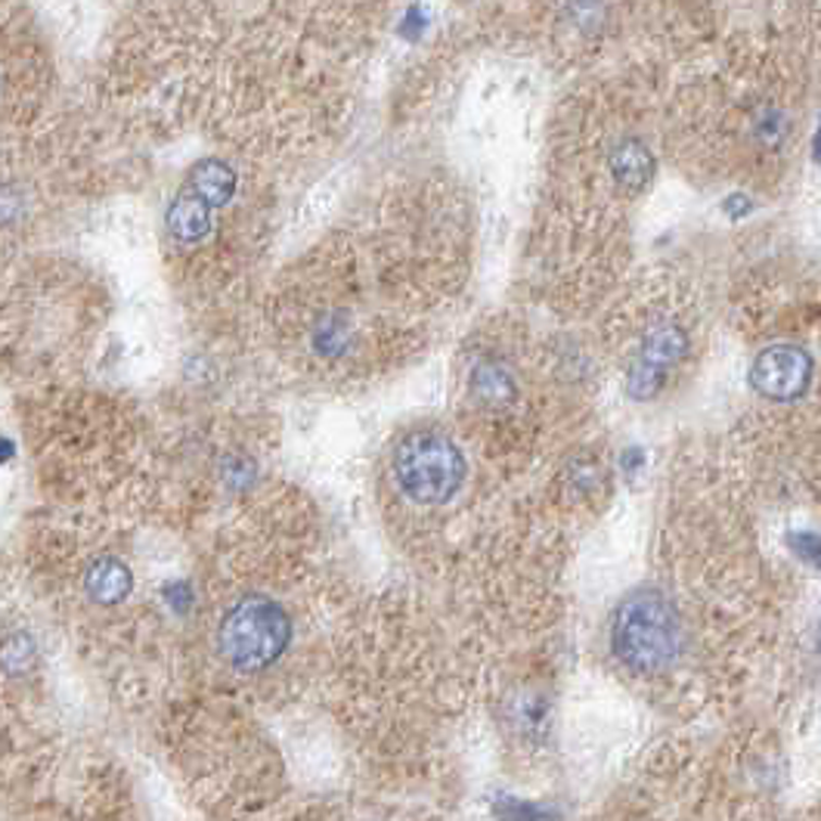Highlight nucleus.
Instances as JSON below:
<instances>
[{"mask_svg": "<svg viewBox=\"0 0 821 821\" xmlns=\"http://www.w3.org/2000/svg\"><path fill=\"white\" fill-rule=\"evenodd\" d=\"M394 481L419 506L450 502L465 481V456L437 432L407 434L394 450Z\"/></svg>", "mask_w": 821, "mask_h": 821, "instance_id": "1", "label": "nucleus"}, {"mask_svg": "<svg viewBox=\"0 0 821 821\" xmlns=\"http://www.w3.org/2000/svg\"><path fill=\"white\" fill-rule=\"evenodd\" d=\"M614 651L642 673H657L679 651V620L673 605L657 593H638L620 605L614 620Z\"/></svg>", "mask_w": 821, "mask_h": 821, "instance_id": "2", "label": "nucleus"}, {"mask_svg": "<svg viewBox=\"0 0 821 821\" xmlns=\"http://www.w3.org/2000/svg\"><path fill=\"white\" fill-rule=\"evenodd\" d=\"M291 620L279 601L248 596L224 617L217 630V648L236 670H264L286 651Z\"/></svg>", "mask_w": 821, "mask_h": 821, "instance_id": "3", "label": "nucleus"}, {"mask_svg": "<svg viewBox=\"0 0 821 821\" xmlns=\"http://www.w3.org/2000/svg\"><path fill=\"white\" fill-rule=\"evenodd\" d=\"M685 350H688V335H685V328L679 326V323H673V320H660V323H655V326L645 332L636 363H633L630 378H626L630 394L638 397V400L655 397L657 390L667 385L673 366L685 357Z\"/></svg>", "mask_w": 821, "mask_h": 821, "instance_id": "4", "label": "nucleus"}, {"mask_svg": "<svg viewBox=\"0 0 821 821\" xmlns=\"http://www.w3.org/2000/svg\"><path fill=\"white\" fill-rule=\"evenodd\" d=\"M754 388L772 397V400H794L800 397L809 378H812V363L806 350L794 345H779V348L762 350L750 370Z\"/></svg>", "mask_w": 821, "mask_h": 821, "instance_id": "5", "label": "nucleus"}, {"mask_svg": "<svg viewBox=\"0 0 821 821\" xmlns=\"http://www.w3.org/2000/svg\"><path fill=\"white\" fill-rule=\"evenodd\" d=\"M84 589L87 596L100 605H119L122 598L130 596L134 589V576H130V568L119 561V558H100L87 568V576H84Z\"/></svg>", "mask_w": 821, "mask_h": 821, "instance_id": "6", "label": "nucleus"}, {"mask_svg": "<svg viewBox=\"0 0 821 821\" xmlns=\"http://www.w3.org/2000/svg\"><path fill=\"white\" fill-rule=\"evenodd\" d=\"M167 229L181 239V242H199L206 239L211 229V214L208 206L196 192H181L171 208H167Z\"/></svg>", "mask_w": 821, "mask_h": 821, "instance_id": "7", "label": "nucleus"}, {"mask_svg": "<svg viewBox=\"0 0 821 821\" xmlns=\"http://www.w3.org/2000/svg\"><path fill=\"white\" fill-rule=\"evenodd\" d=\"M189 192H196L208 208H221L229 202V196L236 192V174L217 159H206L192 167L189 177Z\"/></svg>", "mask_w": 821, "mask_h": 821, "instance_id": "8", "label": "nucleus"}, {"mask_svg": "<svg viewBox=\"0 0 821 821\" xmlns=\"http://www.w3.org/2000/svg\"><path fill=\"white\" fill-rule=\"evenodd\" d=\"M651 156H648V149L636 140H630V144H620L617 146L614 159H611V171H614L617 184L620 189H626V192H638L642 186L651 181Z\"/></svg>", "mask_w": 821, "mask_h": 821, "instance_id": "9", "label": "nucleus"}, {"mask_svg": "<svg viewBox=\"0 0 821 821\" xmlns=\"http://www.w3.org/2000/svg\"><path fill=\"white\" fill-rule=\"evenodd\" d=\"M472 388L484 403H506V400H512L514 378L512 372L506 370L499 360H484V363L474 370Z\"/></svg>", "mask_w": 821, "mask_h": 821, "instance_id": "10", "label": "nucleus"}, {"mask_svg": "<svg viewBox=\"0 0 821 821\" xmlns=\"http://www.w3.org/2000/svg\"><path fill=\"white\" fill-rule=\"evenodd\" d=\"M32 663H35V642L28 636L16 633L0 645V667L7 673H25Z\"/></svg>", "mask_w": 821, "mask_h": 821, "instance_id": "11", "label": "nucleus"}, {"mask_svg": "<svg viewBox=\"0 0 821 821\" xmlns=\"http://www.w3.org/2000/svg\"><path fill=\"white\" fill-rule=\"evenodd\" d=\"M341 348H345V326L338 320H323V326H316V350L335 357Z\"/></svg>", "mask_w": 821, "mask_h": 821, "instance_id": "12", "label": "nucleus"}, {"mask_svg": "<svg viewBox=\"0 0 821 821\" xmlns=\"http://www.w3.org/2000/svg\"><path fill=\"white\" fill-rule=\"evenodd\" d=\"M164 598H167V605H171L177 614H184L186 608H189V601H192V589H189L186 580H177V583H167V586H164Z\"/></svg>", "mask_w": 821, "mask_h": 821, "instance_id": "13", "label": "nucleus"}]
</instances>
